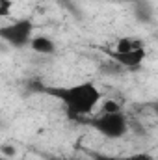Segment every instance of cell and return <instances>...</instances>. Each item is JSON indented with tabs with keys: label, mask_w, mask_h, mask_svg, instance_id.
Instances as JSON below:
<instances>
[{
	"label": "cell",
	"mask_w": 158,
	"mask_h": 160,
	"mask_svg": "<svg viewBox=\"0 0 158 160\" xmlns=\"http://www.w3.org/2000/svg\"><path fill=\"white\" fill-rule=\"evenodd\" d=\"M45 93L52 95L54 99L62 101L71 116H89L99 106L102 93L93 82H80L75 86L65 88H39Z\"/></svg>",
	"instance_id": "1"
},
{
	"label": "cell",
	"mask_w": 158,
	"mask_h": 160,
	"mask_svg": "<svg viewBox=\"0 0 158 160\" xmlns=\"http://www.w3.org/2000/svg\"><path fill=\"white\" fill-rule=\"evenodd\" d=\"M34 36V22L30 19H19L0 28V39L15 48H24Z\"/></svg>",
	"instance_id": "2"
},
{
	"label": "cell",
	"mask_w": 158,
	"mask_h": 160,
	"mask_svg": "<svg viewBox=\"0 0 158 160\" xmlns=\"http://www.w3.org/2000/svg\"><path fill=\"white\" fill-rule=\"evenodd\" d=\"M93 128L110 138V140H117V138H123L128 130V121L125 118L123 112H112V114H99L95 119L91 121Z\"/></svg>",
	"instance_id": "3"
},
{
	"label": "cell",
	"mask_w": 158,
	"mask_h": 160,
	"mask_svg": "<svg viewBox=\"0 0 158 160\" xmlns=\"http://www.w3.org/2000/svg\"><path fill=\"white\" fill-rule=\"evenodd\" d=\"M101 50L121 69H138L145 60V48L132 50V52H117V50H112L110 47H102Z\"/></svg>",
	"instance_id": "4"
},
{
	"label": "cell",
	"mask_w": 158,
	"mask_h": 160,
	"mask_svg": "<svg viewBox=\"0 0 158 160\" xmlns=\"http://www.w3.org/2000/svg\"><path fill=\"white\" fill-rule=\"evenodd\" d=\"M28 47L34 50V52H37V54H52L54 50H56V45H54V41L50 39V38H47V36H32V39L28 43Z\"/></svg>",
	"instance_id": "5"
},
{
	"label": "cell",
	"mask_w": 158,
	"mask_h": 160,
	"mask_svg": "<svg viewBox=\"0 0 158 160\" xmlns=\"http://www.w3.org/2000/svg\"><path fill=\"white\" fill-rule=\"evenodd\" d=\"M112 50H117V52H132V50H140V48H145V43L138 38H130V36H125V38H119L116 41L114 47H110Z\"/></svg>",
	"instance_id": "6"
},
{
	"label": "cell",
	"mask_w": 158,
	"mask_h": 160,
	"mask_svg": "<svg viewBox=\"0 0 158 160\" xmlns=\"http://www.w3.org/2000/svg\"><path fill=\"white\" fill-rule=\"evenodd\" d=\"M112 112H121V104L114 99H108L101 104V114H112Z\"/></svg>",
	"instance_id": "7"
},
{
	"label": "cell",
	"mask_w": 158,
	"mask_h": 160,
	"mask_svg": "<svg viewBox=\"0 0 158 160\" xmlns=\"http://www.w3.org/2000/svg\"><path fill=\"white\" fill-rule=\"evenodd\" d=\"M11 8H13V0H0V19L9 17Z\"/></svg>",
	"instance_id": "8"
},
{
	"label": "cell",
	"mask_w": 158,
	"mask_h": 160,
	"mask_svg": "<svg viewBox=\"0 0 158 160\" xmlns=\"http://www.w3.org/2000/svg\"><path fill=\"white\" fill-rule=\"evenodd\" d=\"M121 160H155L147 153H136V155H128V157H121Z\"/></svg>",
	"instance_id": "9"
},
{
	"label": "cell",
	"mask_w": 158,
	"mask_h": 160,
	"mask_svg": "<svg viewBox=\"0 0 158 160\" xmlns=\"http://www.w3.org/2000/svg\"><path fill=\"white\" fill-rule=\"evenodd\" d=\"M93 160H121V157H114V155H106V153H91Z\"/></svg>",
	"instance_id": "10"
},
{
	"label": "cell",
	"mask_w": 158,
	"mask_h": 160,
	"mask_svg": "<svg viewBox=\"0 0 158 160\" xmlns=\"http://www.w3.org/2000/svg\"><path fill=\"white\" fill-rule=\"evenodd\" d=\"M0 153H2V157L9 158V157L15 155V147H11V145H4V147H0Z\"/></svg>",
	"instance_id": "11"
},
{
	"label": "cell",
	"mask_w": 158,
	"mask_h": 160,
	"mask_svg": "<svg viewBox=\"0 0 158 160\" xmlns=\"http://www.w3.org/2000/svg\"><path fill=\"white\" fill-rule=\"evenodd\" d=\"M60 160H77V158H60Z\"/></svg>",
	"instance_id": "12"
},
{
	"label": "cell",
	"mask_w": 158,
	"mask_h": 160,
	"mask_svg": "<svg viewBox=\"0 0 158 160\" xmlns=\"http://www.w3.org/2000/svg\"><path fill=\"white\" fill-rule=\"evenodd\" d=\"M0 160H9V158H6V157H0Z\"/></svg>",
	"instance_id": "13"
}]
</instances>
